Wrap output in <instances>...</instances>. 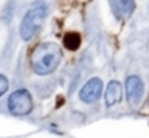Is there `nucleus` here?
<instances>
[{"label":"nucleus","mask_w":149,"mask_h":138,"mask_svg":"<svg viewBox=\"0 0 149 138\" xmlns=\"http://www.w3.org/2000/svg\"><path fill=\"white\" fill-rule=\"evenodd\" d=\"M61 59V47L52 42H44L33 49L31 55V68L38 75H48L56 69Z\"/></svg>","instance_id":"1"},{"label":"nucleus","mask_w":149,"mask_h":138,"mask_svg":"<svg viewBox=\"0 0 149 138\" xmlns=\"http://www.w3.org/2000/svg\"><path fill=\"white\" fill-rule=\"evenodd\" d=\"M62 43L68 50H77L81 45V36L77 32H67L62 38Z\"/></svg>","instance_id":"8"},{"label":"nucleus","mask_w":149,"mask_h":138,"mask_svg":"<svg viewBox=\"0 0 149 138\" xmlns=\"http://www.w3.org/2000/svg\"><path fill=\"white\" fill-rule=\"evenodd\" d=\"M48 14V7L45 4H38L32 7L20 23V38L23 41H31L41 29L45 17Z\"/></svg>","instance_id":"2"},{"label":"nucleus","mask_w":149,"mask_h":138,"mask_svg":"<svg viewBox=\"0 0 149 138\" xmlns=\"http://www.w3.org/2000/svg\"><path fill=\"white\" fill-rule=\"evenodd\" d=\"M9 111L13 115H28L32 111V96L28 89H19L9 96Z\"/></svg>","instance_id":"3"},{"label":"nucleus","mask_w":149,"mask_h":138,"mask_svg":"<svg viewBox=\"0 0 149 138\" xmlns=\"http://www.w3.org/2000/svg\"><path fill=\"white\" fill-rule=\"evenodd\" d=\"M7 89H9V82H7V79H6V76L0 75V96L7 91Z\"/></svg>","instance_id":"9"},{"label":"nucleus","mask_w":149,"mask_h":138,"mask_svg":"<svg viewBox=\"0 0 149 138\" xmlns=\"http://www.w3.org/2000/svg\"><path fill=\"white\" fill-rule=\"evenodd\" d=\"M103 82L100 78H91L80 91V99L86 104H93L101 96Z\"/></svg>","instance_id":"4"},{"label":"nucleus","mask_w":149,"mask_h":138,"mask_svg":"<svg viewBox=\"0 0 149 138\" xmlns=\"http://www.w3.org/2000/svg\"><path fill=\"white\" fill-rule=\"evenodd\" d=\"M122 84L117 82V81H111L109 85H107V89H106V105L107 106H111V105H116L122 101Z\"/></svg>","instance_id":"7"},{"label":"nucleus","mask_w":149,"mask_h":138,"mask_svg":"<svg viewBox=\"0 0 149 138\" xmlns=\"http://www.w3.org/2000/svg\"><path fill=\"white\" fill-rule=\"evenodd\" d=\"M145 91L143 82L139 76H129L126 79V96L130 105H138Z\"/></svg>","instance_id":"5"},{"label":"nucleus","mask_w":149,"mask_h":138,"mask_svg":"<svg viewBox=\"0 0 149 138\" xmlns=\"http://www.w3.org/2000/svg\"><path fill=\"white\" fill-rule=\"evenodd\" d=\"M110 7H111L113 14L117 19L123 20V19H126L132 14L136 4H135V1H130V0H123V1L122 0H119V1L114 0V1H110Z\"/></svg>","instance_id":"6"}]
</instances>
